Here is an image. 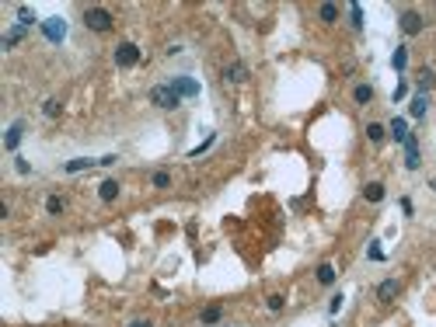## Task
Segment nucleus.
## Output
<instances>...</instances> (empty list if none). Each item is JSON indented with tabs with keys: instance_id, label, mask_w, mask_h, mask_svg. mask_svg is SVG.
Returning a JSON list of instances; mask_svg holds the SVG:
<instances>
[{
	"instance_id": "8",
	"label": "nucleus",
	"mask_w": 436,
	"mask_h": 327,
	"mask_svg": "<svg viewBox=\"0 0 436 327\" xmlns=\"http://www.w3.org/2000/svg\"><path fill=\"white\" fill-rule=\"evenodd\" d=\"M419 160H422V157H419V139H416V136H408V139H405V167H408V171H416Z\"/></svg>"
},
{
	"instance_id": "6",
	"label": "nucleus",
	"mask_w": 436,
	"mask_h": 327,
	"mask_svg": "<svg viewBox=\"0 0 436 327\" xmlns=\"http://www.w3.org/2000/svg\"><path fill=\"white\" fill-rule=\"evenodd\" d=\"M398 292H401V282H398V279H384V282L377 286V299H380V303H391Z\"/></svg>"
},
{
	"instance_id": "13",
	"label": "nucleus",
	"mask_w": 436,
	"mask_h": 327,
	"mask_svg": "<svg viewBox=\"0 0 436 327\" xmlns=\"http://www.w3.org/2000/svg\"><path fill=\"white\" fill-rule=\"evenodd\" d=\"M408 122H405V118H391V139H398V143H405V139H408Z\"/></svg>"
},
{
	"instance_id": "31",
	"label": "nucleus",
	"mask_w": 436,
	"mask_h": 327,
	"mask_svg": "<svg viewBox=\"0 0 436 327\" xmlns=\"http://www.w3.org/2000/svg\"><path fill=\"white\" fill-rule=\"evenodd\" d=\"M116 160H119V157H116V154H105V157H101V160H98V164H101V167H112V164H116Z\"/></svg>"
},
{
	"instance_id": "24",
	"label": "nucleus",
	"mask_w": 436,
	"mask_h": 327,
	"mask_svg": "<svg viewBox=\"0 0 436 327\" xmlns=\"http://www.w3.org/2000/svg\"><path fill=\"white\" fill-rule=\"evenodd\" d=\"M18 24H25V28H32V24H35V14H32V7H18Z\"/></svg>"
},
{
	"instance_id": "18",
	"label": "nucleus",
	"mask_w": 436,
	"mask_h": 327,
	"mask_svg": "<svg viewBox=\"0 0 436 327\" xmlns=\"http://www.w3.org/2000/svg\"><path fill=\"white\" fill-rule=\"evenodd\" d=\"M317 18L325 21V24H332V21H338V7L335 4H321L317 7Z\"/></svg>"
},
{
	"instance_id": "17",
	"label": "nucleus",
	"mask_w": 436,
	"mask_h": 327,
	"mask_svg": "<svg viewBox=\"0 0 436 327\" xmlns=\"http://www.w3.org/2000/svg\"><path fill=\"white\" fill-rule=\"evenodd\" d=\"M98 160H87V157H77V160H66V174H77V171H87V167H95Z\"/></svg>"
},
{
	"instance_id": "7",
	"label": "nucleus",
	"mask_w": 436,
	"mask_h": 327,
	"mask_svg": "<svg viewBox=\"0 0 436 327\" xmlns=\"http://www.w3.org/2000/svg\"><path fill=\"white\" fill-rule=\"evenodd\" d=\"M401 32H405V35H419V32H422V14H419V11H405V14H401Z\"/></svg>"
},
{
	"instance_id": "25",
	"label": "nucleus",
	"mask_w": 436,
	"mask_h": 327,
	"mask_svg": "<svg viewBox=\"0 0 436 327\" xmlns=\"http://www.w3.org/2000/svg\"><path fill=\"white\" fill-rule=\"evenodd\" d=\"M405 63H408V49H395V56H391V66H395V70H405Z\"/></svg>"
},
{
	"instance_id": "28",
	"label": "nucleus",
	"mask_w": 436,
	"mask_h": 327,
	"mask_svg": "<svg viewBox=\"0 0 436 327\" xmlns=\"http://www.w3.org/2000/svg\"><path fill=\"white\" fill-rule=\"evenodd\" d=\"M349 14H353V24H356V28H363V7H359V4H353V7H349Z\"/></svg>"
},
{
	"instance_id": "5",
	"label": "nucleus",
	"mask_w": 436,
	"mask_h": 327,
	"mask_svg": "<svg viewBox=\"0 0 436 327\" xmlns=\"http://www.w3.org/2000/svg\"><path fill=\"white\" fill-rule=\"evenodd\" d=\"M171 87H175V94L178 97H196L199 94V84L192 77H175L171 80Z\"/></svg>"
},
{
	"instance_id": "15",
	"label": "nucleus",
	"mask_w": 436,
	"mask_h": 327,
	"mask_svg": "<svg viewBox=\"0 0 436 327\" xmlns=\"http://www.w3.org/2000/svg\"><path fill=\"white\" fill-rule=\"evenodd\" d=\"M363 198H366V202H380V198H384V185H380V181H370V185L363 188Z\"/></svg>"
},
{
	"instance_id": "4",
	"label": "nucleus",
	"mask_w": 436,
	"mask_h": 327,
	"mask_svg": "<svg viewBox=\"0 0 436 327\" xmlns=\"http://www.w3.org/2000/svg\"><path fill=\"white\" fill-rule=\"evenodd\" d=\"M42 32H45V39H49V42H63V39H66V21H63V18L42 21Z\"/></svg>"
},
{
	"instance_id": "29",
	"label": "nucleus",
	"mask_w": 436,
	"mask_h": 327,
	"mask_svg": "<svg viewBox=\"0 0 436 327\" xmlns=\"http://www.w3.org/2000/svg\"><path fill=\"white\" fill-rule=\"evenodd\" d=\"M283 307H286V299H283V296H269V310H272V313H279Z\"/></svg>"
},
{
	"instance_id": "19",
	"label": "nucleus",
	"mask_w": 436,
	"mask_h": 327,
	"mask_svg": "<svg viewBox=\"0 0 436 327\" xmlns=\"http://www.w3.org/2000/svg\"><path fill=\"white\" fill-rule=\"evenodd\" d=\"M353 97H356V105H370L374 101V87L370 84H359L356 91H353Z\"/></svg>"
},
{
	"instance_id": "20",
	"label": "nucleus",
	"mask_w": 436,
	"mask_h": 327,
	"mask_svg": "<svg viewBox=\"0 0 436 327\" xmlns=\"http://www.w3.org/2000/svg\"><path fill=\"white\" fill-rule=\"evenodd\" d=\"M384 136H387V129H384L380 122H370V125H366V139H370V143H384Z\"/></svg>"
},
{
	"instance_id": "16",
	"label": "nucleus",
	"mask_w": 436,
	"mask_h": 327,
	"mask_svg": "<svg viewBox=\"0 0 436 327\" xmlns=\"http://www.w3.org/2000/svg\"><path fill=\"white\" fill-rule=\"evenodd\" d=\"M426 108H429V101H426V94H416V97H412V105H408V112H412V118H422V115H426Z\"/></svg>"
},
{
	"instance_id": "2",
	"label": "nucleus",
	"mask_w": 436,
	"mask_h": 327,
	"mask_svg": "<svg viewBox=\"0 0 436 327\" xmlns=\"http://www.w3.org/2000/svg\"><path fill=\"white\" fill-rule=\"evenodd\" d=\"M84 24H87L91 32H108V28H112V14H108L105 7H91V11H84Z\"/></svg>"
},
{
	"instance_id": "22",
	"label": "nucleus",
	"mask_w": 436,
	"mask_h": 327,
	"mask_svg": "<svg viewBox=\"0 0 436 327\" xmlns=\"http://www.w3.org/2000/svg\"><path fill=\"white\" fill-rule=\"evenodd\" d=\"M419 94H426V91H429V87H433L436 84V77H433V70H422V73H419Z\"/></svg>"
},
{
	"instance_id": "14",
	"label": "nucleus",
	"mask_w": 436,
	"mask_h": 327,
	"mask_svg": "<svg viewBox=\"0 0 436 327\" xmlns=\"http://www.w3.org/2000/svg\"><path fill=\"white\" fill-rule=\"evenodd\" d=\"M335 265H328V261H325V265H317V282H321V286H332V282H335Z\"/></svg>"
},
{
	"instance_id": "12",
	"label": "nucleus",
	"mask_w": 436,
	"mask_h": 327,
	"mask_svg": "<svg viewBox=\"0 0 436 327\" xmlns=\"http://www.w3.org/2000/svg\"><path fill=\"white\" fill-rule=\"evenodd\" d=\"M223 77L234 80V84H241V80H248V66H244V63H231V66L223 70Z\"/></svg>"
},
{
	"instance_id": "9",
	"label": "nucleus",
	"mask_w": 436,
	"mask_h": 327,
	"mask_svg": "<svg viewBox=\"0 0 436 327\" xmlns=\"http://www.w3.org/2000/svg\"><path fill=\"white\" fill-rule=\"evenodd\" d=\"M21 133H25V122H14L11 129H7V136H4V150H18V143H21Z\"/></svg>"
},
{
	"instance_id": "26",
	"label": "nucleus",
	"mask_w": 436,
	"mask_h": 327,
	"mask_svg": "<svg viewBox=\"0 0 436 327\" xmlns=\"http://www.w3.org/2000/svg\"><path fill=\"white\" fill-rule=\"evenodd\" d=\"M42 112H45V115H49V118H56V115H60V112H63V105H60V101H56V97H49V101H45V105H42Z\"/></svg>"
},
{
	"instance_id": "30",
	"label": "nucleus",
	"mask_w": 436,
	"mask_h": 327,
	"mask_svg": "<svg viewBox=\"0 0 436 327\" xmlns=\"http://www.w3.org/2000/svg\"><path fill=\"white\" fill-rule=\"evenodd\" d=\"M14 167H18V174H28V171H32V164H28L25 157H18V160H14Z\"/></svg>"
},
{
	"instance_id": "11",
	"label": "nucleus",
	"mask_w": 436,
	"mask_h": 327,
	"mask_svg": "<svg viewBox=\"0 0 436 327\" xmlns=\"http://www.w3.org/2000/svg\"><path fill=\"white\" fill-rule=\"evenodd\" d=\"M98 195H101V202H116V198H119V181H112V178H108V181H101Z\"/></svg>"
},
{
	"instance_id": "23",
	"label": "nucleus",
	"mask_w": 436,
	"mask_h": 327,
	"mask_svg": "<svg viewBox=\"0 0 436 327\" xmlns=\"http://www.w3.org/2000/svg\"><path fill=\"white\" fill-rule=\"evenodd\" d=\"M220 313H223V310H220L217 303H213V307H206V310H202V324H217Z\"/></svg>"
},
{
	"instance_id": "10",
	"label": "nucleus",
	"mask_w": 436,
	"mask_h": 327,
	"mask_svg": "<svg viewBox=\"0 0 436 327\" xmlns=\"http://www.w3.org/2000/svg\"><path fill=\"white\" fill-rule=\"evenodd\" d=\"M25 35H28V28H25V24H14L11 32H4V39H0V45H4V49H11V45H18V42L25 39Z\"/></svg>"
},
{
	"instance_id": "3",
	"label": "nucleus",
	"mask_w": 436,
	"mask_h": 327,
	"mask_svg": "<svg viewBox=\"0 0 436 327\" xmlns=\"http://www.w3.org/2000/svg\"><path fill=\"white\" fill-rule=\"evenodd\" d=\"M116 63H119L122 70L136 66V63H140V45H133V42H122L119 49H116Z\"/></svg>"
},
{
	"instance_id": "33",
	"label": "nucleus",
	"mask_w": 436,
	"mask_h": 327,
	"mask_svg": "<svg viewBox=\"0 0 436 327\" xmlns=\"http://www.w3.org/2000/svg\"><path fill=\"white\" fill-rule=\"evenodd\" d=\"M129 327H154L150 320H136V324H129Z\"/></svg>"
},
{
	"instance_id": "27",
	"label": "nucleus",
	"mask_w": 436,
	"mask_h": 327,
	"mask_svg": "<svg viewBox=\"0 0 436 327\" xmlns=\"http://www.w3.org/2000/svg\"><path fill=\"white\" fill-rule=\"evenodd\" d=\"M168 185H171V174H168V171L154 174V188H168Z\"/></svg>"
},
{
	"instance_id": "21",
	"label": "nucleus",
	"mask_w": 436,
	"mask_h": 327,
	"mask_svg": "<svg viewBox=\"0 0 436 327\" xmlns=\"http://www.w3.org/2000/svg\"><path fill=\"white\" fill-rule=\"evenodd\" d=\"M45 209H49V216H63L66 202H63L60 195H49V198H45Z\"/></svg>"
},
{
	"instance_id": "1",
	"label": "nucleus",
	"mask_w": 436,
	"mask_h": 327,
	"mask_svg": "<svg viewBox=\"0 0 436 327\" xmlns=\"http://www.w3.org/2000/svg\"><path fill=\"white\" fill-rule=\"evenodd\" d=\"M150 101H154L157 108H164V112H171V108H178V105H181V97L175 94V87H171V84L154 87V91H150Z\"/></svg>"
},
{
	"instance_id": "32",
	"label": "nucleus",
	"mask_w": 436,
	"mask_h": 327,
	"mask_svg": "<svg viewBox=\"0 0 436 327\" xmlns=\"http://www.w3.org/2000/svg\"><path fill=\"white\" fill-rule=\"evenodd\" d=\"M338 310H342V296H335V299L328 303V313H338Z\"/></svg>"
}]
</instances>
